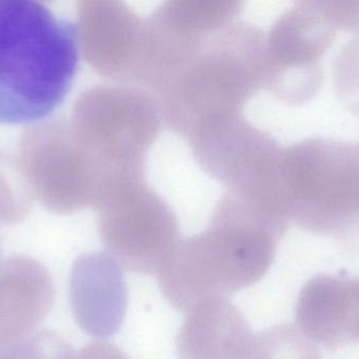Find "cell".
<instances>
[{
  "label": "cell",
  "instance_id": "12",
  "mask_svg": "<svg viewBox=\"0 0 359 359\" xmlns=\"http://www.w3.org/2000/svg\"><path fill=\"white\" fill-rule=\"evenodd\" d=\"M255 337L225 297H208L187 312L177 337L179 359H250Z\"/></svg>",
  "mask_w": 359,
  "mask_h": 359
},
{
  "label": "cell",
  "instance_id": "10",
  "mask_svg": "<svg viewBox=\"0 0 359 359\" xmlns=\"http://www.w3.org/2000/svg\"><path fill=\"white\" fill-rule=\"evenodd\" d=\"M69 301L86 334L97 339L115 335L128 311V287L119 263L105 252L78 257L69 278Z\"/></svg>",
  "mask_w": 359,
  "mask_h": 359
},
{
  "label": "cell",
  "instance_id": "3",
  "mask_svg": "<svg viewBox=\"0 0 359 359\" xmlns=\"http://www.w3.org/2000/svg\"><path fill=\"white\" fill-rule=\"evenodd\" d=\"M265 38L257 27L240 21L212 36L158 95L168 126L188 139L205 122L242 114L264 88Z\"/></svg>",
  "mask_w": 359,
  "mask_h": 359
},
{
  "label": "cell",
  "instance_id": "1",
  "mask_svg": "<svg viewBox=\"0 0 359 359\" xmlns=\"http://www.w3.org/2000/svg\"><path fill=\"white\" fill-rule=\"evenodd\" d=\"M282 228L249 200L226 192L205 231L181 240L157 274L164 297L187 313L208 297L257 284L274 261Z\"/></svg>",
  "mask_w": 359,
  "mask_h": 359
},
{
  "label": "cell",
  "instance_id": "14",
  "mask_svg": "<svg viewBox=\"0 0 359 359\" xmlns=\"http://www.w3.org/2000/svg\"><path fill=\"white\" fill-rule=\"evenodd\" d=\"M250 359H322L316 344L291 325L271 327L255 337Z\"/></svg>",
  "mask_w": 359,
  "mask_h": 359
},
{
  "label": "cell",
  "instance_id": "7",
  "mask_svg": "<svg viewBox=\"0 0 359 359\" xmlns=\"http://www.w3.org/2000/svg\"><path fill=\"white\" fill-rule=\"evenodd\" d=\"M99 211L101 242L128 271L157 275L181 242L176 214L145 179L118 190Z\"/></svg>",
  "mask_w": 359,
  "mask_h": 359
},
{
  "label": "cell",
  "instance_id": "13",
  "mask_svg": "<svg viewBox=\"0 0 359 359\" xmlns=\"http://www.w3.org/2000/svg\"><path fill=\"white\" fill-rule=\"evenodd\" d=\"M54 303L46 267L29 257L6 261L0 269V347L35 332Z\"/></svg>",
  "mask_w": 359,
  "mask_h": 359
},
{
  "label": "cell",
  "instance_id": "5",
  "mask_svg": "<svg viewBox=\"0 0 359 359\" xmlns=\"http://www.w3.org/2000/svg\"><path fill=\"white\" fill-rule=\"evenodd\" d=\"M159 99L143 86H99L83 105L88 153L118 174L145 175L147 154L163 122Z\"/></svg>",
  "mask_w": 359,
  "mask_h": 359
},
{
  "label": "cell",
  "instance_id": "16",
  "mask_svg": "<svg viewBox=\"0 0 359 359\" xmlns=\"http://www.w3.org/2000/svg\"><path fill=\"white\" fill-rule=\"evenodd\" d=\"M74 359H130L121 349L109 341H95L86 346Z\"/></svg>",
  "mask_w": 359,
  "mask_h": 359
},
{
  "label": "cell",
  "instance_id": "4",
  "mask_svg": "<svg viewBox=\"0 0 359 359\" xmlns=\"http://www.w3.org/2000/svg\"><path fill=\"white\" fill-rule=\"evenodd\" d=\"M198 166L227 189L290 223L282 188L284 151L243 114L205 122L187 139Z\"/></svg>",
  "mask_w": 359,
  "mask_h": 359
},
{
  "label": "cell",
  "instance_id": "2",
  "mask_svg": "<svg viewBox=\"0 0 359 359\" xmlns=\"http://www.w3.org/2000/svg\"><path fill=\"white\" fill-rule=\"evenodd\" d=\"M80 60L78 25L33 0H0V124L31 126L65 101Z\"/></svg>",
  "mask_w": 359,
  "mask_h": 359
},
{
  "label": "cell",
  "instance_id": "15",
  "mask_svg": "<svg viewBox=\"0 0 359 359\" xmlns=\"http://www.w3.org/2000/svg\"><path fill=\"white\" fill-rule=\"evenodd\" d=\"M75 351L58 333L35 331L0 347V359H74Z\"/></svg>",
  "mask_w": 359,
  "mask_h": 359
},
{
  "label": "cell",
  "instance_id": "8",
  "mask_svg": "<svg viewBox=\"0 0 359 359\" xmlns=\"http://www.w3.org/2000/svg\"><path fill=\"white\" fill-rule=\"evenodd\" d=\"M316 17L308 6L292 8L265 38L264 88L285 103H302L313 92L316 61L330 41L329 30Z\"/></svg>",
  "mask_w": 359,
  "mask_h": 359
},
{
  "label": "cell",
  "instance_id": "6",
  "mask_svg": "<svg viewBox=\"0 0 359 359\" xmlns=\"http://www.w3.org/2000/svg\"><path fill=\"white\" fill-rule=\"evenodd\" d=\"M240 1L175 0L143 19L137 82L156 96L168 88L212 36L238 21Z\"/></svg>",
  "mask_w": 359,
  "mask_h": 359
},
{
  "label": "cell",
  "instance_id": "11",
  "mask_svg": "<svg viewBox=\"0 0 359 359\" xmlns=\"http://www.w3.org/2000/svg\"><path fill=\"white\" fill-rule=\"evenodd\" d=\"M299 330L330 350L359 343V278L320 274L299 292Z\"/></svg>",
  "mask_w": 359,
  "mask_h": 359
},
{
  "label": "cell",
  "instance_id": "9",
  "mask_svg": "<svg viewBox=\"0 0 359 359\" xmlns=\"http://www.w3.org/2000/svg\"><path fill=\"white\" fill-rule=\"evenodd\" d=\"M83 23L78 25L93 67L116 84L137 82L142 50L143 19L122 1L86 4Z\"/></svg>",
  "mask_w": 359,
  "mask_h": 359
}]
</instances>
